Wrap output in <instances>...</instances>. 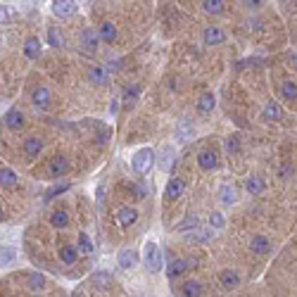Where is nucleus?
<instances>
[{"label": "nucleus", "instance_id": "6ab92c4d", "mask_svg": "<svg viewBox=\"0 0 297 297\" xmlns=\"http://www.w3.org/2000/svg\"><path fill=\"white\" fill-rule=\"evenodd\" d=\"M24 55H26L29 60H38V55H41V41H38L36 36H31L29 41L24 43Z\"/></svg>", "mask_w": 297, "mask_h": 297}, {"label": "nucleus", "instance_id": "72a5a7b5", "mask_svg": "<svg viewBox=\"0 0 297 297\" xmlns=\"http://www.w3.org/2000/svg\"><path fill=\"white\" fill-rule=\"evenodd\" d=\"M202 10L212 12V14H219V12H223V2L221 0H204V2H202Z\"/></svg>", "mask_w": 297, "mask_h": 297}, {"label": "nucleus", "instance_id": "49530a36", "mask_svg": "<svg viewBox=\"0 0 297 297\" xmlns=\"http://www.w3.org/2000/svg\"><path fill=\"white\" fill-rule=\"evenodd\" d=\"M293 60H295V64H297V55H293Z\"/></svg>", "mask_w": 297, "mask_h": 297}, {"label": "nucleus", "instance_id": "f03ea898", "mask_svg": "<svg viewBox=\"0 0 297 297\" xmlns=\"http://www.w3.org/2000/svg\"><path fill=\"white\" fill-rule=\"evenodd\" d=\"M145 266H148V271H152V274H157L159 269H162V252H159V247L155 243L145 245Z\"/></svg>", "mask_w": 297, "mask_h": 297}, {"label": "nucleus", "instance_id": "4be33fe9", "mask_svg": "<svg viewBox=\"0 0 297 297\" xmlns=\"http://www.w3.org/2000/svg\"><path fill=\"white\" fill-rule=\"evenodd\" d=\"M26 286H29V290H43L45 288V276L43 274H38V271H31L29 276H26Z\"/></svg>", "mask_w": 297, "mask_h": 297}, {"label": "nucleus", "instance_id": "6e6552de", "mask_svg": "<svg viewBox=\"0 0 297 297\" xmlns=\"http://www.w3.org/2000/svg\"><path fill=\"white\" fill-rule=\"evenodd\" d=\"M202 38H204L207 45H219V43L226 41V33H223V29H219V26H207L204 33H202Z\"/></svg>", "mask_w": 297, "mask_h": 297}, {"label": "nucleus", "instance_id": "c03bdc74", "mask_svg": "<svg viewBox=\"0 0 297 297\" xmlns=\"http://www.w3.org/2000/svg\"><path fill=\"white\" fill-rule=\"evenodd\" d=\"M288 174H290V167H281V176H283V179H286Z\"/></svg>", "mask_w": 297, "mask_h": 297}, {"label": "nucleus", "instance_id": "e433bc0d", "mask_svg": "<svg viewBox=\"0 0 297 297\" xmlns=\"http://www.w3.org/2000/svg\"><path fill=\"white\" fill-rule=\"evenodd\" d=\"M281 93H283V98H286V100H295V98H297V86L293 84V81H286V84H283V88H281Z\"/></svg>", "mask_w": 297, "mask_h": 297}, {"label": "nucleus", "instance_id": "9b49d317", "mask_svg": "<svg viewBox=\"0 0 297 297\" xmlns=\"http://www.w3.org/2000/svg\"><path fill=\"white\" fill-rule=\"evenodd\" d=\"M19 183V176L10 169V167H0V188H14Z\"/></svg>", "mask_w": 297, "mask_h": 297}, {"label": "nucleus", "instance_id": "1a4fd4ad", "mask_svg": "<svg viewBox=\"0 0 297 297\" xmlns=\"http://www.w3.org/2000/svg\"><path fill=\"white\" fill-rule=\"evenodd\" d=\"M198 164H200V169H204V171L216 169V164H219L216 152H214V150H202L200 155H198Z\"/></svg>", "mask_w": 297, "mask_h": 297}, {"label": "nucleus", "instance_id": "c85d7f7f", "mask_svg": "<svg viewBox=\"0 0 297 297\" xmlns=\"http://www.w3.org/2000/svg\"><path fill=\"white\" fill-rule=\"evenodd\" d=\"M76 252H81V255H93V243H91V238L86 233H79V247H76Z\"/></svg>", "mask_w": 297, "mask_h": 297}, {"label": "nucleus", "instance_id": "c756f323", "mask_svg": "<svg viewBox=\"0 0 297 297\" xmlns=\"http://www.w3.org/2000/svg\"><path fill=\"white\" fill-rule=\"evenodd\" d=\"M171 164H174V150H171L169 145H164V150H162V159H159V167H162L164 171H169Z\"/></svg>", "mask_w": 297, "mask_h": 297}, {"label": "nucleus", "instance_id": "9d476101", "mask_svg": "<svg viewBox=\"0 0 297 297\" xmlns=\"http://www.w3.org/2000/svg\"><path fill=\"white\" fill-rule=\"evenodd\" d=\"M81 43L88 53H96L98 50V43H100V36L96 33V29H84L81 31Z\"/></svg>", "mask_w": 297, "mask_h": 297}, {"label": "nucleus", "instance_id": "5701e85b", "mask_svg": "<svg viewBox=\"0 0 297 297\" xmlns=\"http://www.w3.org/2000/svg\"><path fill=\"white\" fill-rule=\"evenodd\" d=\"M214 109V96L212 93H202L200 100H198V112L200 114H209Z\"/></svg>", "mask_w": 297, "mask_h": 297}, {"label": "nucleus", "instance_id": "f8f14e48", "mask_svg": "<svg viewBox=\"0 0 297 297\" xmlns=\"http://www.w3.org/2000/svg\"><path fill=\"white\" fill-rule=\"evenodd\" d=\"M245 188H247V193L250 195H262V193L266 191V181L262 179V176H247V181H245Z\"/></svg>", "mask_w": 297, "mask_h": 297}, {"label": "nucleus", "instance_id": "7c9ffc66", "mask_svg": "<svg viewBox=\"0 0 297 297\" xmlns=\"http://www.w3.org/2000/svg\"><path fill=\"white\" fill-rule=\"evenodd\" d=\"M281 117H283V112H281V107H278V102H269V105L264 107V119L278 121Z\"/></svg>", "mask_w": 297, "mask_h": 297}, {"label": "nucleus", "instance_id": "dca6fc26", "mask_svg": "<svg viewBox=\"0 0 297 297\" xmlns=\"http://www.w3.org/2000/svg\"><path fill=\"white\" fill-rule=\"evenodd\" d=\"M183 191H186L183 179H171L169 183H167V200H176V198H181Z\"/></svg>", "mask_w": 297, "mask_h": 297}, {"label": "nucleus", "instance_id": "393cba45", "mask_svg": "<svg viewBox=\"0 0 297 297\" xmlns=\"http://www.w3.org/2000/svg\"><path fill=\"white\" fill-rule=\"evenodd\" d=\"M50 223H53L55 228H67L69 226V214L64 212V209H57V212L50 214Z\"/></svg>", "mask_w": 297, "mask_h": 297}, {"label": "nucleus", "instance_id": "a211bd4d", "mask_svg": "<svg viewBox=\"0 0 297 297\" xmlns=\"http://www.w3.org/2000/svg\"><path fill=\"white\" fill-rule=\"evenodd\" d=\"M269 247H271V243H269L266 235H255V238L250 240V250H252L255 255H266Z\"/></svg>", "mask_w": 297, "mask_h": 297}, {"label": "nucleus", "instance_id": "f257e3e1", "mask_svg": "<svg viewBox=\"0 0 297 297\" xmlns=\"http://www.w3.org/2000/svg\"><path fill=\"white\" fill-rule=\"evenodd\" d=\"M152 162H155L152 148H140L138 152L133 155V159H131V167H133L136 174H148L150 167H152Z\"/></svg>", "mask_w": 297, "mask_h": 297}, {"label": "nucleus", "instance_id": "a18cd8bd", "mask_svg": "<svg viewBox=\"0 0 297 297\" xmlns=\"http://www.w3.org/2000/svg\"><path fill=\"white\" fill-rule=\"evenodd\" d=\"M5 221V207H2V204H0V223Z\"/></svg>", "mask_w": 297, "mask_h": 297}, {"label": "nucleus", "instance_id": "ea45409f", "mask_svg": "<svg viewBox=\"0 0 297 297\" xmlns=\"http://www.w3.org/2000/svg\"><path fill=\"white\" fill-rule=\"evenodd\" d=\"M209 223H212L214 228H221L223 223H226V221H223V214H219V212H214L212 216H209Z\"/></svg>", "mask_w": 297, "mask_h": 297}, {"label": "nucleus", "instance_id": "2eb2a0df", "mask_svg": "<svg viewBox=\"0 0 297 297\" xmlns=\"http://www.w3.org/2000/svg\"><path fill=\"white\" fill-rule=\"evenodd\" d=\"M53 12L57 17H69V14L76 12V2H72V0H57V2H53Z\"/></svg>", "mask_w": 297, "mask_h": 297}, {"label": "nucleus", "instance_id": "58836bf2", "mask_svg": "<svg viewBox=\"0 0 297 297\" xmlns=\"http://www.w3.org/2000/svg\"><path fill=\"white\" fill-rule=\"evenodd\" d=\"M240 150V143H238V136H228L226 138V152H231V155H235Z\"/></svg>", "mask_w": 297, "mask_h": 297}, {"label": "nucleus", "instance_id": "bb28decb", "mask_svg": "<svg viewBox=\"0 0 297 297\" xmlns=\"http://www.w3.org/2000/svg\"><path fill=\"white\" fill-rule=\"evenodd\" d=\"M176 136H179V140H188L193 136V124L188 121V119H181V121H179Z\"/></svg>", "mask_w": 297, "mask_h": 297}, {"label": "nucleus", "instance_id": "4c0bfd02", "mask_svg": "<svg viewBox=\"0 0 297 297\" xmlns=\"http://www.w3.org/2000/svg\"><path fill=\"white\" fill-rule=\"evenodd\" d=\"M48 43H50L53 48H60V45H62V36H60V31H57L55 26L48 29Z\"/></svg>", "mask_w": 297, "mask_h": 297}, {"label": "nucleus", "instance_id": "f704fd0d", "mask_svg": "<svg viewBox=\"0 0 297 297\" xmlns=\"http://www.w3.org/2000/svg\"><path fill=\"white\" fill-rule=\"evenodd\" d=\"M188 240L191 243H207V240H212V231H193L188 235Z\"/></svg>", "mask_w": 297, "mask_h": 297}, {"label": "nucleus", "instance_id": "aec40b11", "mask_svg": "<svg viewBox=\"0 0 297 297\" xmlns=\"http://www.w3.org/2000/svg\"><path fill=\"white\" fill-rule=\"evenodd\" d=\"M57 257H60V262L62 264H74L76 257H79V252H76V247H72V245H64V247H60V252H57Z\"/></svg>", "mask_w": 297, "mask_h": 297}, {"label": "nucleus", "instance_id": "20e7f679", "mask_svg": "<svg viewBox=\"0 0 297 297\" xmlns=\"http://www.w3.org/2000/svg\"><path fill=\"white\" fill-rule=\"evenodd\" d=\"M5 126L10 128V131H19V128L24 126V112H21L19 107L7 109V114H5Z\"/></svg>", "mask_w": 297, "mask_h": 297}, {"label": "nucleus", "instance_id": "a19ab883", "mask_svg": "<svg viewBox=\"0 0 297 297\" xmlns=\"http://www.w3.org/2000/svg\"><path fill=\"white\" fill-rule=\"evenodd\" d=\"M64 191H69V183H60V186L50 188V191H48V198H55L57 193H64Z\"/></svg>", "mask_w": 297, "mask_h": 297}, {"label": "nucleus", "instance_id": "473e14b6", "mask_svg": "<svg viewBox=\"0 0 297 297\" xmlns=\"http://www.w3.org/2000/svg\"><path fill=\"white\" fill-rule=\"evenodd\" d=\"M93 286H96L98 290H107V288L112 286V278L100 271V274H96V276H93Z\"/></svg>", "mask_w": 297, "mask_h": 297}, {"label": "nucleus", "instance_id": "2f4dec72", "mask_svg": "<svg viewBox=\"0 0 297 297\" xmlns=\"http://www.w3.org/2000/svg\"><path fill=\"white\" fill-rule=\"evenodd\" d=\"M219 198H221L223 204H233L235 202V188L233 186H221V188H219Z\"/></svg>", "mask_w": 297, "mask_h": 297}, {"label": "nucleus", "instance_id": "423d86ee", "mask_svg": "<svg viewBox=\"0 0 297 297\" xmlns=\"http://www.w3.org/2000/svg\"><path fill=\"white\" fill-rule=\"evenodd\" d=\"M21 150H24V155H26L29 159L38 157V155H41V150H43V140L38 138V136H29V138L24 140Z\"/></svg>", "mask_w": 297, "mask_h": 297}, {"label": "nucleus", "instance_id": "4468645a", "mask_svg": "<svg viewBox=\"0 0 297 297\" xmlns=\"http://www.w3.org/2000/svg\"><path fill=\"white\" fill-rule=\"evenodd\" d=\"M186 269H188V262H186V259H171L169 266H167V276H169V281H174V278L183 276Z\"/></svg>", "mask_w": 297, "mask_h": 297}, {"label": "nucleus", "instance_id": "c9c22d12", "mask_svg": "<svg viewBox=\"0 0 297 297\" xmlns=\"http://www.w3.org/2000/svg\"><path fill=\"white\" fill-rule=\"evenodd\" d=\"M138 93H140V86H128L126 91H124V102L126 105H131V102H136V98H138Z\"/></svg>", "mask_w": 297, "mask_h": 297}, {"label": "nucleus", "instance_id": "ddd939ff", "mask_svg": "<svg viewBox=\"0 0 297 297\" xmlns=\"http://www.w3.org/2000/svg\"><path fill=\"white\" fill-rule=\"evenodd\" d=\"M219 281H221V286L226 290H233V288L240 286V276H238V271H233V269H223Z\"/></svg>", "mask_w": 297, "mask_h": 297}, {"label": "nucleus", "instance_id": "a878e982", "mask_svg": "<svg viewBox=\"0 0 297 297\" xmlns=\"http://www.w3.org/2000/svg\"><path fill=\"white\" fill-rule=\"evenodd\" d=\"M88 76H91V81H93V84H100V86H105L107 81H109V74H107L105 67H93Z\"/></svg>", "mask_w": 297, "mask_h": 297}, {"label": "nucleus", "instance_id": "412c9836", "mask_svg": "<svg viewBox=\"0 0 297 297\" xmlns=\"http://www.w3.org/2000/svg\"><path fill=\"white\" fill-rule=\"evenodd\" d=\"M136 262H138V257H136L133 250H121V252H119V266H121V269H133Z\"/></svg>", "mask_w": 297, "mask_h": 297}, {"label": "nucleus", "instance_id": "f3484780", "mask_svg": "<svg viewBox=\"0 0 297 297\" xmlns=\"http://www.w3.org/2000/svg\"><path fill=\"white\" fill-rule=\"evenodd\" d=\"M100 41H105V43H114L117 41V26L112 24V21H102L100 24Z\"/></svg>", "mask_w": 297, "mask_h": 297}, {"label": "nucleus", "instance_id": "7ed1b4c3", "mask_svg": "<svg viewBox=\"0 0 297 297\" xmlns=\"http://www.w3.org/2000/svg\"><path fill=\"white\" fill-rule=\"evenodd\" d=\"M31 102L36 109H48V107L53 105V93H50L45 86H38V88H33Z\"/></svg>", "mask_w": 297, "mask_h": 297}, {"label": "nucleus", "instance_id": "39448f33", "mask_svg": "<svg viewBox=\"0 0 297 297\" xmlns=\"http://www.w3.org/2000/svg\"><path fill=\"white\" fill-rule=\"evenodd\" d=\"M67 169H69V162H67V157H62V155H55L53 159H50V164H48V174L50 176H64L67 174Z\"/></svg>", "mask_w": 297, "mask_h": 297}, {"label": "nucleus", "instance_id": "37998d69", "mask_svg": "<svg viewBox=\"0 0 297 297\" xmlns=\"http://www.w3.org/2000/svg\"><path fill=\"white\" fill-rule=\"evenodd\" d=\"M109 112H112V114H117L119 112V100H114V102L109 105Z\"/></svg>", "mask_w": 297, "mask_h": 297}, {"label": "nucleus", "instance_id": "0eeeda50", "mask_svg": "<svg viewBox=\"0 0 297 297\" xmlns=\"http://www.w3.org/2000/svg\"><path fill=\"white\" fill-rule=\"evenodd\" d=\"M136 219H138V212L133 209V207H121L117 212V221L121 228H128V226H133L136 223Z\"/></svg>", "mask_w": 297, "mask_h": 297}, {"label": "nucleus", "instance_id": "b1692460", "mask_svg": "<svg viewBox=\"0 0 297 297\" xmlns=\"http://www.w3.org/2000/svg\"><path fill=\"white\" fill-rule=\"evenodd\" d=\"M14 257H17V250H14L12 245H0V266L12 264Z\"/></svg>", "mask_w": 297, "mask_h": 297}, {"label": "nucleus", "instance_id": "cd10ccee", "mask_svg": "<svg viewBox=\"0 0 297 297\" xmlns=\"http://www.w3.org/2000/svg\"><path fill=\"white\" fill-rule=\"evenodd\" d=\"M181 290H183V297H200L202 295V286L198 281H188Z\"/></svg>", "mask_w": 297, "mask_h": 297}, {"label": "nucleus", "instance_id": "79ce46f5", "mask_svg": "<svg viewBox=\"0 0 297 297\" xmlns=\"http://www.w3.org/2000/svg\"><path fill=\"white\" fill-rule=\"evenodd\" d=\"M0 21H7V10H5V5H0Z\"/></svg>", "mask_w": 297, "mask_h": 297}]
</instances>
